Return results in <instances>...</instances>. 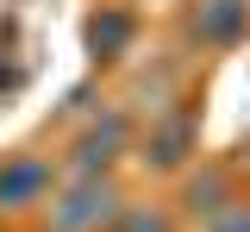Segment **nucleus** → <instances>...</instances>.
<instances>
[{"mask_svg": "<svg viewBox=\"0 0 250 232\" xmlns=\"http://www.w3.org/2000/svg\"><path fill=\"white\" fill-rule=\"evenodd\" d=\"M119 232H169V220H163V213H144V207H131V213L119 220Z\"/></svg>", "mask_w": 250, "mask_h": 232, "instance_id": "39448f33", "label": "nucleus"}, {"mask_svg": "<svg viewBox=\"0 0 250 232\" xmlns=\"http://www.w3.org/2000/svg\"><path fill=\"white\" fill-rule=\"evenodd\" d=\"M194 25H200V38H213V44H219V38H231L238 25H244V0H207Z\"/></svg>", "mask_w": 250, "mask_h": 232, "instance_id": "7ed1b4c3", "label": "nucleus"}, {"mask_svg": "<svg viewBox=\"0 0 250 232\" xmlns=\"http://www.w3.org/2000/svg\"><path fill=\"white\" fill-rule=\"evenodd\" d=\"M119 138H125L119 119H106L100 132H88V138H82V169H94V157H100V163H113V151H106V144H119Z\"/></svg>", "mask_w": 250, "mask_h": 232, "instance_id": "20e7f679", "label": "nucleus"}, {"mask_svg": "<svg viewBox=\"0 0 250 232\" xmlns=\"http://www.w3.org/2000/svg\"><path fill=\"white\" fill-rule=\"evenodd\" d=\"M113 213H119V188L100 182V176H88L62 201H50V232H100Z\"/></svg>", "mask_w": 250, "mask_h": 232, "instance_id": "f257e3e1", "label": "nucleus"}, {"mask_svg": "<svg viewBox=\"0 0 250 232\" xmlns=\"http://www.w3.org/2000/svg\"><path fill=\"white\" fill-rule=\"evenodd\" d=\"M44 188H50V163H38V157H13L0 169V207H31V201H44Z\"/></svg>", "mask_w": 250, "mask_h": 232, "instance_id": "f03ea898", "label": "nucleus"}, {"mask_svg": "<svg viewBox=\"0 0 250 232\" xmlns=\"http://www.w3.org/2000/svg\"><path fill=\"white\" fill-rule=\"evenodd\" d=\"M213 232H250V207H238V213H231V220H219Z\"/></svg>", "mask_w": 250, "mask_h": 232, "instance_id": "423d86ee", "label": "nucleus"}]
</instances>
